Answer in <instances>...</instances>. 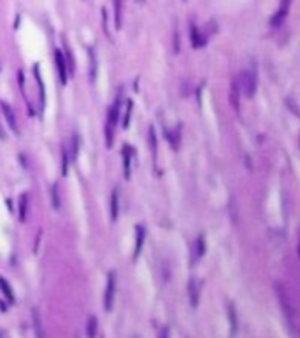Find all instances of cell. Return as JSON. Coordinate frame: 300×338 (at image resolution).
I'll return each instance as SVG.
<instances>
[{
    "instance_id": "cell-1",
    "label": "cell",
    "mask_w": 300,
    "mask_h": 338,
    "mask_svg": "<svg viewBox=\"0 0 300 338\" xmlns=\"http://www.w3.org/2000/svg\"><path fill=\"white\" fill-rule=\"evenodd\" d=\"M256 82H258V79H256L255 68H249V70H242L241 75H239V79H237L239 89H241L242 93H244L248 98H253V95H255Z\"/></svg>"
},
{
    "instance_id": "cell-2",
    "label": "cell",
    "mask_w": 300,
    "mask_h": 338,
    "mask_svg": "<svg viewBox=\"0 0 300 338\" xmlns=\"http://www.w3.org/2000/svg\"><path fill=\"white\" fill-rule=\"evenodd\" d=\"M118 116H119V98H116V104L111 107L109 111V118L107 123H105V140H107V147L112 145V140H114V130L118 127Z\"/></svg>"
},
{
    "instance_id": "cell-3",
    "label": "cell",
    "mask_w": 300,
    "mask_h": 338,
    "mask_svg": "<svg viewBox=\"0 0 300 338\" xmlns=\"http://www.w3.org/2000/svg\"><path fill=\"white\" fill-rule=\"evenodd\" d=\"M114 294H116V277L114 273L107 275V286H105V293H104V309L107 312L112 310V305H114Z\"/></svg>"
},
{
    "instance_id": "cell-4",
    "label": "cell",
    "mask_w": 300,
    "mask_h": 338,
    "mask_svg": "<svg viewBox=\"0 0 300 338\" xmlns=\"http://www.w3.org/2000/svg\"><path fill=\"white\" fill-rule=\"evenodd\" d=\"M290 4H292V0H281V5H279L278 12H276L274 16H272L271 19V25L274 26H279L283 21H285V18L288 16V11H290Z\"/></svg>"
},
{
    "instance_id": "cell-5",
    "label": "cell",
    "mask_w": 300,
    "mask_h": 338,
    "mask_svg": "<svg viewBox=\"0 0 300 338\" xmlns=\"http://www.w3.org/2000/svg\"><path fill=\"white\" fill-rule=\"evenodd\" d=\"M55 62H56V68H58V75L62 84H67V77H69V72H67V64H65V56L60 49L55 51Z\"/></svg>"
},
{
    "instance_id": "cell-6",
    "label": "cell",
    "mask_w": 300,
    "mask_h": 338,
    "mask_svg": "<svg viewBox=\"0 0 300 338\" xmlns=\"http://www.w3.org/2000/svg\"><path fill=\"white\" fill-rule=\"evenodd\" d=\"M0 107H2V112H4L5 119H7V123H9V127H11V130L14 132V134H18V123H16V116H14V111L11 109V105L5 104V102H2Z\"/></svg>"
},
{
    "instance_id": "cell-7",
    "label": "cell",
    "mask_w": 300,
    "mask_h": 338,
    "mask_svg": "<svg viewBox=\"0 0 300 338\" xmlns=\"http://www.w3.org/2000/svg\"><path fill=\"white\" fill-rule=\"evenodd\" d=\"M188 294H190V301H192V307L193 309H197V307H199V298H200V289H199V282H197V279L190 280Z\"/></svg>"
},
{
    "instance_id": "cell-8",
    "label": "cell",
    "mask_w": 300,
    "mask_h": 338,
    "mask_svg": "<svg viewBox=\"0 0 300 338\" xmlns=\"http://www.w3.org/2000/svg\"><path fill=\"white\" fill-rule=\"evenodd\" d=\"M137 240H135V251H133V260H137L139 254L142 251V245H144V238H146V230L142 226H137Z\"/></svg>"
},
{
    "instance_id": "cell-9",
    "label": "cell",
    "mask_w": 300,
    "mask_h": 338,
    "mask_svg": "<svg viewBox=\"0 0 300 338\" xmlns=\"http://www.w3.org/2000/svg\"><path fill=\"white\" fill-rule=\"evenodd\" d=\"M130 158H132V149L130 145H125L123 147V175L126 181L130 179Z\"/></svg>"
},
{
    "instance_id": "cell-10",
    "label": "cell",
    "mask_w": 300,
    "mask_h": 338,
    "mask_svg": "<svg viewBox=\"0 0 300 338\" xmlns=\"http://www.w3.org/2000/svg\"><path fill=\"white\" fill-rule=\"evenodd\" d=\"M32 319H33V328H35L37 337H44V328H42L41 314H39V309H35V307L32 309Z\"/></svg>"
},
{
    "instance_id": "cell-11",
    "label": "cell",
    "mask_w": 300,
    "mask_h": 338,
    "mask_svg": "<svg viewBox=\"0 0 300 338\" xmlns=\"http://www.w3.org/2000/svg\"><path fill=\"white\" fill-rule=\"evenodd\" d=\"M88 56H90V79H92V81H95V79H97V68H99V64H97L95 49L90 48L88 49Z\"/></svg>"
},
{
    "instance_id": "cell-12",
    "label": "cell",
    "mask_w": 300,
    "mask_h": 338,
    "mask_svg": "<svg viewBox=\"0 0 300 338\" xmlns=\"http://www.w3.org/2000/svg\"><path fill=\"white\" fill-rule=\"evenodd\" d=\"M239 95H241V89H239L237 79L232 82V93H230V104L233 105L235 112H239Z\"/></svg>"
},
{
    "instance_id": "cell-13",
    "label": "cell",
    "mask_w": 300,
    "mask_h": 338,
    "mask_svg": "<svg viewBox=\"0 0 300 338\" xmlns=\"http://www.w3.org/2000/svg\"><path fill=\"white\" fill-rule=\"evenodd\" d=\"M33 74H35V79H37V84H39V98H41V109H44V82H42V77H41V72H39V65H35L33 67Z\"/></svg>"
},
{
    "instance_id": "cell-14",
    "label": "cell",
    "mask_w": 300,
    "mask_h": 338,
    "mask_svg": "<svg viewBox=\"0 0 300 338\" xmlns=\"http://www.w3.org/2000/svg\"><path fill=\"white\" fill-rule=\"evenodd\" d=\"M118 214H119V195L118 190L112 191V198H111V217L112 221H118Z\"/></svg>"
},
{
    "instance_id": "cell-15",
    "label": "cell",
    "mask_w": 300,
    "mask_h": 338,
    "mask_svg": "<svg viewBox=\"0 0 300 338\" xmlns=\"http://www.w3.org/2000/svg\"><path fill=\"white\" fill-rule=\"evenodd\" d=\"M190 34H192V44L193 48H202L205 44V37H200L199 34V28L195 25H192V30H190Z\"/></svg>"
},
{
    "instance_id": "cell-16",
    "label": "cell",
    "mask_w": 300,
    "mask_h": 338,
    "mask_svg": "<svg viewBox=\"0 0 300 338\" xmlns=\"http://www.w3.org/2000/svg\"><path fill=\"white\" fill-rule=\"evenodd\" d=\"M112 4H114V25H116V28H121L123 0H112Z\"/></svg>"
},
{
    "instance_id": "cell-17",
    "label": "cell",
    "mask_w": 300,
    "mask_h": 338,
    "mask_svg": "<svg viewBox=\"0 0 300 338\" xmlns=\"http://www.w3.org/2000/svg\"><path fill=\"white\" fill-rule=\"evenodd\" d=\"M26 214H28V195H21L19 197V219L25 221Z\"/></svg>"
},
{
    "instance_id": "cell-18",
    "label": "cell",
    "mask_w": 300,
    "mask_h": 338,
    "mask_svg": "<svg viewBox=\"0 0 300 338\" xmlns=\"http://www.w3.org/2000/svg\"><path fill=\"white\" fill-rule=\"evenodd\" d=\"M0 289H2V293L7 296V300L11 301V303H14V293H12L11 286H9L7 280H5L4 277H0Z\"/></svg>"
},
{
    "instance_id": "cell-19",
    "label": "cell",
    "mask_w": 300,
    "mask_h": 338,
    "mask_svg": "<svg viewBox=\"0 0 300 338\" xmlns=\"http://www.w3.org/2000/svg\"><path fill=\"white\" fill-rule=\"evenodd\" d=\"M228 317H230V323H232V333L235 335L237 333V314H235L233 305H228Z\"/></svg>"
},
{
    "instance_id": "cell-20",
    "label": "cell",
    "mask_w": 300,
    "mask_h": 338,
    "mask_svg": "<svg viewBox=\"0 0 300 338\" xmlns=\"http://www.w3.org/2000/svg\"><path fill=\"white\" fill-rule=\"evenodd\" d=\"M132 109H133V104L132 100L126 102V111H125V119H123V128H128L130 127V118H132Z\"/></svg>"
},
{
    "instance_id": "cell-21",
    "label": "cell",
    "mask_w": 300,
    "mask_h": 338,
    "mask_svg": "<svg viewBox=\"0 0 300 338\" xmlns=\"http://www.w3.org/2000/svg\"><path fill=\"white\" fill-rule=\"evenodd\" d=\"M86 335L88 337H95L97 335V317L92 316L88 319V326H86Z\"/></svg>"
},
{
    "instance_id": "cell-22",
    "label": "cell",
    "mask_w": 300,
    "mask_h": 338,
    "mask_svg": "<svg viewBox=\"0 0 300 338\" xmlns=\"http://www.w3.org/2000/svg\"><path fill=\"white\" fill-rule=\"evenodd\" d=\"M51 200H53V207L58 210L60 208V195H58V184H53L51 186Z\"/></svg>"
},
{
    "instance_id": "cell-23",
    "label": "cell",
    "mask_w": 300,
    "mask_h": 338,
    "mask_svg": "<svg viewBox=\"0 0 300 338\" xmlns=\"http://www.w3.org/2000/svg\"><path fill=\"white\" fill-rule=\"evenodd\" d=\"M205 254V237L204 235H199L197 238V256H204Z\"/></svg>"
},
{
    "instance_id": "cell-24",
    "label": "cell",
    "mask_w": 300,
    "mask_h": 338,
    "mask_svg": "<svg viewBox=\"0 0 300 338\" xmlns=\"http://www.w3.org/2000/svg\"><path fill=\"white\" fill-rule=\"evenodd\" d=\"M67 51H65V60H67V72H69V74H72V72H74V60H72V53H71V49H69V46H67Z\"/></svg>"
},
{
    "instance_id": "cell-25",
    "label": "cell",
    "mask_w": 300,
    "mask_h": 338,
    "mask_svg": "<svg viewBox=\"0 0 300 338\" xmlns=\"http://www.w3.org/2000/svg\"><path fill=\"white\" fill-rule=\"evenodd\" d=\"M149 145H151V152L156 160V134H155V128L153 127H149Z\"/></svg>"
},
{
    "instance_id": "cell-26",
    "label": "cell",
    "mask_w": 300,
    "mask_h": 338,
    "mask_svg": "<svg viewBox=\"0 0 300 338\" xmlns=\"http://www.w3.org/2000/svg\"><path fill=\"white\" fill-rule=\"evenodd\" d=\"M67 167H69V152H67V147L63 145L62 147V174H67Z\"/></svg>"
},
{
    "instance_id": "cell-27",
    "label": "cell",
    "mask_w": 300,
    "mask_h": 338,
    "mask_svg": "<svg viewBox=\"0 0 300 338\" xmlns=\"http://www.w3.org/2000/svg\"><path fill=\"white\" fill-rule=\"evenodd\" d=\"M179 132H181V128H176V134L169 135V140H171V145L174 149L179 147Z\"/></svg>"
},
{
    "instance_id": "cell-28",
    "label": "cell",
    "mask_w": 300,
    "mask_h": 338,
    "mask_svg": "<svg viewBox=\"0 0 300 338\" xmlns=\"http://www.w3.org/2000/svg\"><path fill=\"white\" fill-rule=\"evenodd\" d=\"M78 135H74V137H72V154H71V158L72 160H76V158H78Z\"/></svg>"
},
{
    "instance_id": "cell-29",
    "label": "cell",
    "mask_w": 300,
    "mask_h": 338,
    "mask_svg": "<svg viewBox=\"0 0 300 338\" xmlns=\"http://www.w3.org/2000/svg\"><path fill=\"white\" fill-rule=\"evenodd\" d=\"M0 140H5V132L2 130V127H0Z\"/></svg>"
},
{
    "instance_id": "cell-30",
    "label": "cell",
    "mask_w": 300,
    "mask_h": 338,
    "mask_svg": "<svg viewBox=\"0 0 300 338\" xmlns=\"http://www.w3.org/2000/svg\"><path fill=\"white\" fill-rule=\"evenodd\" d=\"M0 310H2V312L7 310V305H4V301H0Z\"/></svg>"
},
{
    "instance_id": "cell-31",
    "label": "cell",
    "mask_w": 300,
    "mask_h": 338,
    "mask_svg": "<svg viewBox=\"0 0 300 338\" xmlns=\"http://www.w3.org/2000/svg\"><path fill=\"white\" fill-rule=\"evenodd\" d=\"M137 2H139V4H144V2H146V0H137Z\"/></svg>"
}]
</instances>
